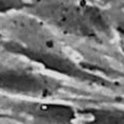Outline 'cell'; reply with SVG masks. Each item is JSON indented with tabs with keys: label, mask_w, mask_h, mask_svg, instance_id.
I'll list each match as a JSON object with an SVG mask.
<instances>
[{
	"label": "cell",
	"mask_w": 124,
	"mask_h": 124,
	"mask_svg": "<svg viewBox=\"0 0 124 124\" xmlns=\"http://www.w3.org/2000/svg\"><path fill=\"white\" fill-rule=\"evenodd\" d=\"M118 32H119V34H120L121 38H122V40L124 43V21L120 22V23L118 24Z\"/></svg>",
	"instance_id": "obj_5"
},
{
	"label": "cell",
	"mask_w": 124,
	"mask_h": 124,
	"mask_svg": "<svg viewBox=\"0 0 124 124\" xmlns=\"http://www.w3.org/2000/svg\"><path fill=\"white\" fill-rule=\"evenodd\" d=\"M85 124H124V111L110 108L86 110Z\"/></svg>",
	"instance_id": "obj_4"
},
{
	"label": "cell",
	"mask_w": 124,
	"mask_h": 124,
	"mask_svg": "<svg viewBox=\"0 0 124 124\" xmlns=\"http://www.w3.org/2000/svg\"><path fill=\"white\" fill-rule=\"evenodd\" d=\"M14 108L20 113L46 124H72L75 119L73 108L62 103L24 101L19 102Z\"/></svg>",
	"instance_id": "obj_3"
},
{
	"label": "cell",
	"mask_w": 124,
	"mask_h": 124,
	"mask_svg": "<svg viewBox=\"0 0 124 124\" xmlns=\"http://www.w3.org/2000/svg\"><path fill=\"white\" fill-rule=\"evenodd\" d=\"M6 48L13 54H21L31 61L41 64L44 68L52 72L63 74L82 82L107 85V81L103 77L77 65V63L71 60L60 49H58V47L52 41L46 39V37L11 41L7 44Z\"/></svg>",
	"instance_id": "obj_1"
},
{
	"label": "cell",
	"mask_w": 124,
	"mask_h": 124,
	"mask_svg": "<svg viewBox=\"0 0 124 124\" xmlns=\"http://www.w3.org/2000/svg\"><path fill=\"white\" fill-rule=\"evenodd\" d=\"M60 84L56 79L22 66L0 65V90L13 95L46 98L56 94Z\"/></svg>",
	"instance_id": "obj_2"
}]
</instances>
